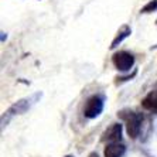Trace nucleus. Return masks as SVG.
Instances as JSON below:
<instances>
[{"instance_id": "nucleus-8", "label": "nucleus", "mask_w": 157, "mask_h": 157, "mask_svg": "<svg viewBox=\"0 0 157 157\" xmlns=\"http://www.w3.org/2000/svg\"><path fill=\"white\" fill-rule=\"evenodd\" d=\"M130 34H132V29L128 26V24H123V26L119 29L116 37H115L113 41H112V44H110V50H115V48H116L117 45H119V44L124 40V38H128Z\"/></svg>"}, {"instance_id": "nucleus-2", "label": "nucleus", "mask_w": 157, "mask_h": 157, "mask_svg": "<svg viewBox=\"0 0 157 157\" xmlns=\"http://www.w3.org/2000/svg\"><path fill=\"white\" fill-rule=\"evenodd\" d=\"M121 116L126 122V132H128L129 137L132 139H137L142 132V116L139 113H135L132 110L128 112H121Z\"/></svg>"}, {"instance_id": "nucleus-12", "label": "nucleus", "mask_w": 157, "mask_h": 157, "mask_svg": "<svg viewBox=\"0 0 157 157\" xmlns=\"http://www.w3.org/2000/svg\"><path fill=\"white\" fill-rule=\"evenodd\" d=\"M156 26H157V20H156Z\"/></svg>"}, {"instance_id": "nucleus-1", "label": "nucleus", "mask_w": 157, "mask_h": 157, "mask_svg": "<svg viewBox=\"0 0 157 157\" xmlns=\"http://www.w3.org/2000/svg\"><path fill=\"white\" fill-rule=\"evenodd\" d=\"M41 96V94H34L33 96H29V98H24V99H20L17 101L16 103L9 108L3 115H2V128L7 126V123L11 121V117H14L16 115H23L26 113L27 110L31 108V106L36 103V101Z\"/></svg>"}, {"instance_id": "nucleus-6", "label": "nucleus", "mask_w": 157, "mask_h": 157, "mask_svg": "<svg viewBox=\"0 0 157 157\" xmlns=\"http://www.w3.org/2000/svg\"><path fill=\"white\" fill-rule=\"evenodd\" d=\"M124 153H126V146L122 144L121 142L108 143L105 150H103L105 157H123Z\"/></svg>"}, {"instance_id": "nucleus-10", "label": "nucleus", "mask_w": 157, "mask_h": 157, "mask_svg": "<svg viewBox=\"0 0 157 157\" xmlns=\"http://www.w3.org/2000/svg\"><path fill=\"white\" fill-rule=\"evenodd\" d=\"M89 157H98V154H96V153H91V154H89Z\"/></svg>"}, {"instance_id": "nucleus-9", "label": "nucleus", "mask_w": 157, "mask_h": 157, "mask_svg": "<svg viewBox=\"0 0 157 157\" xmlns=\"http://www.w3.org/2000/svg\"><path fill=\"white\" fill-rule=\"evenodd\" d=\"M153 11H157V0H150L144 7H142L140 13L142 14H149V13H153Z\"/></svg>"}, {"instance_id": "nucleus-5", "label": "nucleus", "mask_w": 157, "mask_h": 157, "mask_svg": "<svg viewBox=\"0 0 157 157\" xmlns=\"http://www.w3.org/2000/svg\"><path fill=\"white\" fill-rule=\"evenodd\" d=\"M122 128L121 123H113L109 129H106L105 133L102 135V142H108V143H116L122 140Z\"/></svg>"}, {"instance_id": "nucleus-4", "label": "nucleus", "mask_w": 157, "mask_h": 157, "mask_svg": "<svg viewBox=\"0 0 157 157\" xmlns=\"http://www.w3.org/2000/svg\"><path fill=\"white\" fill-rule=\"evenodd\" d=\"M112 62H113L115 68L117 71L128 72L135 65V57H133V54H130L128 51H117L112 57Z\"/></svg>"}, {"instance_id": "nucleus-11", "label": "nucleus", "mask_w": 157, "mask_h": 157, "mask_svg": "<svg viewBox=\"0 0 157 157\" xmlns=\"http://www.w3.org/2000/svg\"><path fill=\"white\" fill-rule=\"evenodd\" d=\"M65 157H74V156H65Z\"/></svg>"}, {"instance_id": "nucleus-3", "label": "nucleus", "mask_w": 157, "mask_h": 157, "mask_svg": "<svg viewBox=\"0 0 157 157\" xmlns=\"http://www.w3.org/2000/svg\"><path fill=\"white\" fill-rule=\"evenodd\" d=\"M103 105H105V99L101 95H94L86 101L84 108V115L88 119H95L102 113Z\"/></svg>"}, {"instance_id": "nucleus-7", "label": "nucleus", "mask_w": 157, "mask_h": 157, "mask_svg": "<svg viewBox=\"0 0 157 157\" xmlns=\"http://www.w3.org/2000/svg\"><path fill=\"white\" fill-rule=\"evenodd\" d=\"M142 105L144 109L151 110L154 113H157V89L149 92L142 101Z\"/></svg>"}]
</instances>
